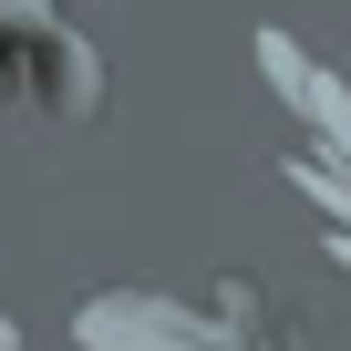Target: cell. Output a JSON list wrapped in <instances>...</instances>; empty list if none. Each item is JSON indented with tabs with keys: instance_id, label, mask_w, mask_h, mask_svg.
<instances>
[{
	"instance_id": "obj_1",
	"label": "cell",
	"mask_w": 351,
	"mask_h": 351,
	"mask_svg": "<svg viewBox=\"0 0 351 351\" xmlns=\"http://www.w3.org/2000/svg\"><path fill=\"white\" fill-rule=\"evenodd\" d=\"M258 73L289 93V114H300V124H320V155H341V165H351V83H341V73H320L289 32H258Z\"/></svg>"
},
{
	"instance_id": "obj_2",
	"label": "cell",
	"mask_w": 351,
	"mask_h": 351,
	"mask_svg": "<svg viewBox=\"0 0 351 351\" xmlns=\"http://www.w3.org/2000/svg\"><path fill=\"white\" fill-rule=\"evenodd\" d=\"M73 330H83V351H207V330H197V320L155 310L145 289H114V300H93Z\"/></svg>"
}]
</instances>
